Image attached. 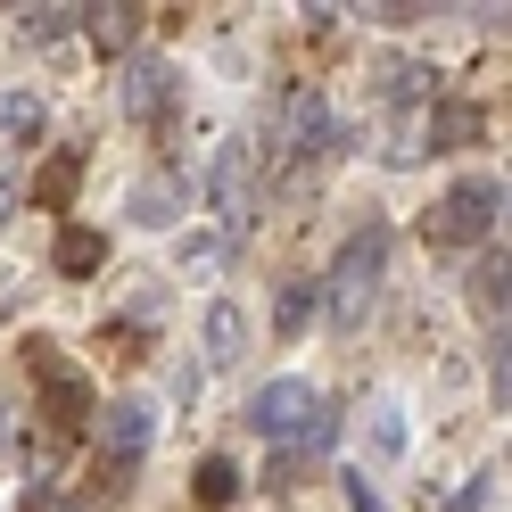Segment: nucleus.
Here are the masks:
<instances>
[{"instance_id":"nucleus-2","label":"nucleus","mask_w":512,"mask_h":512,"mask_svg":"<svg viewBox=\"0 0 512 512\" xmlns=\"http://www.w3.org/2000/svg\"><path fill=\"white\" fill-rule=\"evenodd\" d=\"M496 215H504V174H463V182L430 207V240H446V248L488 240V232H496Z\"/></svg>"},{"instance_id":"nucleus-15","label":"nucleus","mask_w":512,"mask_h":512,"mask_svg":"<svg viewBox=\"0 0 512 512\" xmlns=\"http://www.w3.org/2000/svg\"><path fill=\"white\" fill-rule=\"evenodd\" d=\"M314 298H323L314 281H281V298H273V331H281V339H298V331L314 323Z\"/></svg>"},{"instance_id":"nucleus-24","label":"nucleus","mask_w":512,"mask_h":512,"mask_svg":"<svg viewBox=\"0 0 512 512\" xmlns=\"http://www.w3.org/2000/svg\"><path fill=\"white\" fill-rule=\"evenodd\" d=\"M25 512H58V488H50V479H34V488H25Z\"/></svg>"},{"instance_id":"nucleus-9","label":"nucleus","mask_w":512,"mask_h":512,"mask_svg":"<svg viewBox=\"0 0 512 512\" xmlns=\"http://www.w3.org/2000/svg\"><path fill=\"white\" fill-rule=\"evenodd\" d=\"M207 356H215V364H240V356H248V314H240L232 298L207 306Z\"/></svg>"},{"instance_id":"nucleus-16","label":"nucleus","mask_w":512,"mask_h":512,"mask_svg":"<svg viewBox=\"0 0 512 512\" xmlns=\"http://www.w3.org/2000/svg\"><path fill=\"white\" fill-rule=\"evenodd\" d=\"M215 207H223V223H248V157L240 149L215 166Z\"/></svg>"},{"instance_id":"nucleus-22","label":"nucleus","mask_w":512,"mask_h":512,"mask_svg":"<svg viewBox=\"0 0 512 512\" xmlns=\"http://www.w3.org/2000/svg\"><path fill=\"white\" fill-rule=\"evenodd\" d=\"M347 512H389V504L372 496V479H364V471H347Z\"/></svg>"},{"instance_id":"nucleus-25","label":"nucleus","mask_w":512,"mask_h":512,"mask_svg":"<svg viewBox=\"0 0 512 512\" xmlns=\"http://www.w3.org/2000/svg\"><path fill=\"white\" fill-rule=\"evenodd\" d=\"M9 207H17V190H9V182H0V223H9Z\"/></svg>"},{"instance_id":"nucleus-17","label":"nucleus","mask_w":512,"mask_h":512,"mask_svg":"<svg viewBox=\"0 0 512 512\" xmlns=\"http://www.w3.org/2000/svg\"><path fill=\"white\" fill-rule=\"evenodd\" d=\"M422 141H430V149H446V141H479V108H463V100H455V108H430Z\"/></svg>"},{"instance_id":"nucleus-13","label":"nucleus","mask_w":512,"mask_h":512,"mask_svg":"<svg viewBox=\"0 0 512 512\" xmlns=\"http://www.w3.org/2000/svg\"><path fill=\"white\" fill-rule=\"evenodd\" d=\"M42 100H34V91H0V133H9V141H25V149H34L42 141Z\"/></svg>"},{"instance_id":"nucleus-21","label":"nucleus","mask_w":512,"mask_h":512,"mask_svg":"<svg viewBox=\"0 0 512 512\" xmlns=\"http://www.w3.org/2000/svg\"><path fill=\"white\" fill-rule=\"evenodd\" d=\"M182 265L190 273H215L223 265V240H182Z\"/></svg>"},{"instance_id":"nucleus-7","label":"nucleus","mask_w":512,"mask_h":512,"mask_svg":"<svg viewBox=\"0 0 512 512\" xmlns=\"http://www.w3.org/2000/svg\"><path fill=\"white\" fill-rule=\"evenodd\" d=\"M75 17H83V34L100 42V50H133V34H141L149 9H133V0H108V9H75Z\"/></svg>"},{"instance_id":"nucleus-19","label":"nucleus","mask_w":512,"mask_h":512,"mask_svg":"<svg viewBox=\"0 0 512 512\" xmlns=\"http://www.w3.org/2000/svg\"><path fill=\"white\" fill-rule=\"evenodd\" d=\"M174 207H182V182H174V174L133 190V215H141V223H174Z\"/></svg>"},{"instance_id":"nucleus-18","label":"nucleus","mask_w":512,"mask_h":512,"mask_svg":"<svg viewBox=\"0 0 512 512\" xmlns=\"http://www.w3.org/2000/svg\"><path fill=\"white\" fill-rule=\"evenodd\" d=\"M17 25H25V42H67V25H75V9H58V0H42V9H17Z\"/></svg>"},{"instance_id":"nucleus-1","label":"nucleus","mask_w":512,"mask_h":512,"mask_svg":"<svg viewBox=\"0 0 512 512\" xmlns=\"http://www.w3.org/2000/svg\"><path fill=\"white\" fill-rule=\"evenodd\" d=\"M380 265H389V223H364V232L339 248L331 281H314V290L331 298V323H339V331H364V314H372V290H380Z\"/></svg>"},{"instance_id":"nucleus-5","label":"nucleus","mask_w":512,"mask_h":512,"mask_svg":"<svg viewBox=\"0 0 512 512\" xmlns=\"http://www.w3.org/2000/svg\"><path fill=\"white\" fill-rule=\"evenodd\" d=\"M149 430H157V413H149L141 397L100 405V455H108V471H133V463L149 455Z\"/></svg>"},{"instance_id":"nucleus-4","label":"nucleus","mask_w":512,"mask_h":512,"mask_svg":"<svg viewBox=\"0 0 512 512\" xmlns=\"http://www.w3.org/2000/svg\"><path fill=\"white\" fill-rule=\"evenodd\" d=\"M314 405H323V397H314V380L281 372V380H265V389L248 397V430H265V438H281V446H290V438L314 422Z\"/></svg>"},{"instance_id":"nucleus-6","label":"nucleus","mask_w":512,"mask_h":512,"mask_svg":"<svg viewBox=\"0 0 512 512\" xmlns=\"http://www.w3.org/2000/svg\"><path fill=\"white\" fill-rule=\"evenodd\" d=\"M331 438H339V413H323V405H314V422L290 438V446H281V463H273V479H281V488H298V479L314 471V463H323L331 455Z\"/></svg>"},{"instance_id":"nucleus-11","label":"nucleus","mask_w":512,"mask_h":512,"mask_svg":"<svg viewBox=\"0 0 512 512\" xmlns=\"http://www.w3.org/2000/svg\"><path fill=\"white\" fill-rule=\"evenodd\" d=\"M166 100H174V67L141 58V67H133V83H124V108H133V116H157Z\"/></svg>"},{"instance_id":"nucleus-14","label":"nucleus","mask_w":512,"mask_h":512,"mask_svg":"<svg viewBox=\"0 0 512 512\" xmlns=\"http://www.w3.org/2000/svg\"><path fill=\"white\" fill-rule=\"evenodd\" d=\"M100 232H83V223H67V232H58V273L67 281H83V273H100Z\"/></svg>"},{"instance_id":"nucleus-20","label":"nucleus","mask_w":512,"mask_h":512,"mask_svg":"<svg viewBox=\"0 0 512 512\" xmlns=\"http://www.w3.org/2000/svg\"><path fill=\"white\" fill-rule=\"evenodd\" d=\"M372 446H380V455H397V446H405V413L397 405H372Z\"/></svg>"},{"instance_id":"nucleus-23","label":"nucleus","mask_w":512,"mask_h":512,"mask_svg":"<svg viewBox=\"0 0 512 512\" xmlns=\"http://www.w3.org/2000/svg\"><path fill=\"white\" fill-rule=\"evenodd\" d=\"M488 479H496V471H479V479H471V488L455 496V512H479V504H488Z\"/></svg>"},{"instance_id":"nucleus-12","label":"nucleus","mask_w":512,"mask_h":512,"mask_svg":"<svg viewBox=\"0 0 512 512\" xmlns=\"http://www.w3.org/2000/svg\"><path fill=\"white\" fill-rule=\"evenodd\" d=\"M190 496H199L207 512H223V504L240 496V463H232V455H207L199 471H190Z\"/></svg>"},{"instance_id":"nucleus-3","label":"nucleus","mask_w":512,"mask_h":512,"mask_svg":"<svg viewBox=\"0 0 512 512\" xmlns=\"http://www.w3.org/2000/svg\"><path fill=\"white\" fill-rule=\"evenodd\" d=\"M25 364H34V380H42V397H50V430H83L91 422V380L58 356L50 339H34L25 347Z\"/></svg>"},{"instance_id":"nucleus-10","label":"nucleus","mask_w":512,"mask_h":512,"mask_svg":"<svg viewBox=\"0 0 512 512\" xmlns=\"http://www.w3.org/2000/svg\"><path fill=\"white\" fill-rule=\"evenodd\" d=\"M75 182H83V149H58L50 166L34 174V199H42L50 215H67V207H75Z\"/></svg>"},{"instance_id":"nucleus-8","label":"nucleus","mask_w":512,"mask_h":512,"mask_svg":"<svg viewBox=\"0 0 512 512\" xmlns=\"http://www.w3.org/2000/svg\"><path fill=\"white\" fill-rule=\"evenodd\" d=\"M504 273H512V265H504V240H496V248L471 265V306H479V323H496V331H504Z\"/></svg>"}]
</instances>
